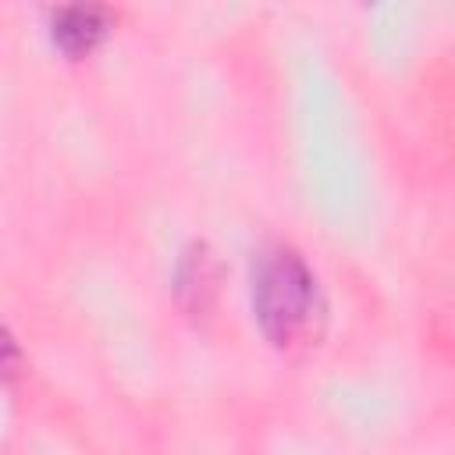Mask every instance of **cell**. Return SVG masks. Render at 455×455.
I'll use <instances>...</instances> for the list:
<instances>
[{
	"instance_id": "obj_1",
	"label": "cell",
	"mask_w": 455,
	"mask_h": 455,
	"mask_svg": "<svg viewBox=\"0 0 455 455\" xmlns=\"http://www.w3.org/2000/svg\"><path fill=\"white\" fill-rule=\"evenodd\" d=\"M249 295L259 334L274 348H288L313 316L316 281L291 245H263L252 256Z\"/></svg>"
},
{
	"instance_id": "obj_3",
	"label": "cell",
	"mask_w": 455,
	"mask_h": 455,
	"mask_svg": "<svg viewBox=\"0 0 455 455\" xmlns=\"http://www.w3.org/2000/svg\"><path fill=\"white\" fill-rule=\"evenodd\" d=\"M220 288V263L206 242H188L174 267V299L185 313L203 316L210 313Z\"/></svg>"
},
{
	"instance_id": "obj_4",
	"label": "cell",
	"mask_w": 455,
	"mask_h": 455,
	"mask_svg": "<svg viewBox=\"0 0 455 455\" xmlns=\"http://www.w3.org/2000/svg\"><path fill=\"white\" fill-rule=\"evenodd\" d=\"M21 373H25V352L11 334V327L0 323V380H18Z\"/></svg>"
},
{
	"instance_id": "obj_2",
	"label": "cell",
	"mask_w": 455,
	"mask_h": 455,
	"mask_svg": "<svg viewBox=\"0 0 455 455\" xmlns=\"http://www.w3.org/2000/svg\"><path fill=\"white\" fill-rule=\"evenodd\" d=\"M110 11L96 4H68L50 11V39L68 60H82L110 36Z\"/></svg>"
}]
</instances>
